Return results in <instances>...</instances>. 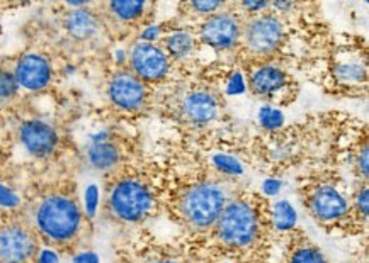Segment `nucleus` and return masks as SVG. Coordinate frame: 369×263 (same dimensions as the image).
I'll list each match as a JSON object with an SVG mask.
<instances>
[{
  "label": "nucleus",
  "mask_w": 369,
  "mask_h": 263,
  "mask_svg": "<svg viewBox=\"0 0 369 263\" xmlns=\"http://www.w3.org/2000/svg\"><path fill=\"white\" fill-rule=\"evenodd\" d=\"M83 206H85V213L89 218H94L97 214L99 209V187L89 185L85 189V195H83Z\"/></svg>",
  "instance_id": "obj_24"
},
{
  "label": "nucleus",
  "mask_w": 369,
  "mask_h": 263,
  "mask_svg": "<svg viewBox=\"0 0 369 263\" xmlns=\"http://www.w3.org/2000/svg\"><path fill=\"white\" fill-rule=\"evenodd\" d=\"M245 92V82L240 73H235L230 78L228 85H226V94L228 95H240Z\"/></svg>",
  "instance_id": "obj_27"
},
{
  "label": "nucleus",
  "mask_w": 369,
  "mask_h": 263,
  "mask_svg": "<svg viewBox=\"0 0 369 263\" xmlns=\"http://www.w3.org/2000/svg\"><path fill=\"white\" fill-rule=\"evenodd\" d=\"M36 226L48 240L67 243L81 231L82 213L70 197L50 195L36 209Z\"/></svg>",
  "instance_id": "obj_1"
},
{
  "label": "nucleus",
  "mask_w": 369,
  "mask_h": 263,
  "mask_svg": "<svg viewBox=\"0 0 369 263\" xmlns=\"http://www.w3.org/2000/svg\"><path fill=\"white\" fill-rule=\"evenodd\" d=\"M19 206V195L11 190L9 187H6L4 183H0V207L6 209H14Z\"/></svg>",
  "instance_id": "obj_26"
},
{
  "label": "nucleus",
  "mask_w": 369,
  "mask_h": 263,
  "mask_svg": "<svg viewBox=\"0 0 369 263\" xmlns=\"http://www.w3.org/2000/svg\"><path fill=\"white\" fill-rule=\"evenodd\" d=\"M312 209L316 218L332 221L347 213V202L342 194L333 187H320L312 199Z\"/></svg>",
  "instance_id": "obj_12"
},
{
  "label": "nucleus",
  "mask_w": 369,
  "mask_h": 263,
  "mask_svg": "<svg viewBox=\"0 0 369 263\" xmlns=\"http://www.w3.org/2000/svg\"><path fill=\"white\" fill-rule=\"evenodd\" d=\"M359 169L364 177H368V150H363V155L359 157Z\"/></svg>",
  "instance_id": "obj_34"
},
{
  "label": "nucleus",
  "mask_w": 369,
  "mask_h": 263,
  "mask_svg": "<svg viewBox=\"0 0 369 263\" xmlns=\"http://www.w3.org/2000/svg\"><path fill=\"white\" fill-rule=\"evenodd\" d=\"M38 263H60V257L57 252H53L50 248L41 250L38 255Z\"/></svg>",
  "instance_id": "obj_30"
},
{
  "label": "nucleus",
  "mask_w": 369,
  "mask_h": 263,
  "mask_svg": "<svg viewBox=\"0 0 369 263\" xmlns=\"http://www.w3.org/2000/svg\"><path fill=\"white\" fill-rule=\"evenodd\" d=\"M158 263H174V262H158Z\"/></svg>",
  "instance_id": "obj_37"
},
{
  "label": "nucleus",
  "mask_w": 369,
  "mask_h": 263,
  "mask_svg": "<svg viewBox=\"0 0 369 263\" xmlns=\"http://www.w3.org/2000/svg\"><path fill=\"white\" fill-rule=\"evenodd\" d=\"M244 6L247 7L249 10H259V9H264V7H267V2H245Z\"/></svg>",
  "instance_id": "obj_35"
},
{
  "label": "nucleus",
  "mask_w": 369,
  "mask_h": 263,
  "mask_svg": "<svg viewBox=\"0 0 369 263\" xmlns=\"http://www.w3.org/2000/svg\"><path fill=\"white\" fill-rule=\"evenodd\" d=\"M283 39V24L274 17H259L249 24L245 41L250 51L257 55L271 53Z\"/></svg>",
  "instance_id": "obj_6"
},
{
  "label": "nucleus",
  "mask_w": 369,
  "mask_h": 263,
  "mask_svg": "<svg viewBox=\"0 0 369 263\" xmlns=\"http://www.w3.org/2000/svg\"><path fill=\"white\" fill-rule=\"evenodd\" d=\"M337 75L344 82H361L364 80V69L356 63H345L337 69Z\"/></svg>",
  "instance_id": "obj_23"
},
{
  "label": "nucleus",
  "mask_w": 369,
  "mask_h": 263,
  "mask_svg": "<svg viewBox=\"0 0 369 263\" xmlns=\"http://www.w3.org/2000/svg\"><path fill=\"white\" fill-rule=\"evenodd\" d=\"M67 31L74 36L75 39H89L97 33V21L89 10L77 9L70 12L67 17Z\"/></svg>",
  "instance_id": "obj_15"
},
{
  "label": "nucleus",
  "mask_w": 369,
  "mask_h": 263,
  "mask_svg": "<svg viewBox=\"0 0 369 263\" xmlns=\"http://www.w3.org/2000/svg\"><path fill=\"white\" fill-rule=\"evenodd\" d=\"M182 111H184L186 118L190 122L206 125V122H211L216 118L218 104L216 99L208 92H194V94H189L184 99Z\"/></svg>",
  "instance_id": "obj_13"
},
{
  "label": "nucleus",
  "mask_w": 369,
  "mask_h": 263,
  "mask_svg": "<svg viewBox=\"0 0 369 263\" xmlns=\"http://www.w3.org/2000/svg\"><path fill=\"white\" fill-rule=\"evenodd\" d=\"M257 118H259L260 125L264 127H267V129H276V127L283 126V122H284L283 113L277 109H272V107H269V106L260 107L259 115H257Z\"/></svg>",
  "instance_id": "obj_20"
},
{
  "label": "nucleus",
  "mask_w": 369,
  "mask_h": 263,
  "mask_svg": "<svg viewBox=\"0 0 369 263\" xmlns=\"http://www.w3.org/2000/svg\"><path fill=\"white\" fill-rule=\"evenodd\" d=\"M114 216L123 221H138L148 214L152 207V195L148 189L137 180H123L113 189L109 197Z\"/></svg>",
  "instance_id": "obj_4"
},
{
  "label": "nucleus",
  "mask_w": 369,
  "mask_h": 263,
  "mask_svg": "<svg viewBox=\"0 0 369 263\" xmlns=\"http://www.w3.org/2000/svg\"><path fill=\"white\" fill-rule=\"evenodd\" d=\"M109 97L121 109L134 111L145 101V89L133 75L119 73L109 83Z\"/></svg>",
  "instance_id": "obj_11"
},
{
  "label": "nucleus",
  "mask_w": 369,
  "mask_h": 263,
  "mask_svg": "<svg viewBox=\"0 0 369 263\" xmlns=\"http://www.w3.org/2000/svg\"><path fill=\"white\" fill-rule=\"evenodd\" d=\"M36 240L21 225L0 228V263H26L34 257Z\"/></svg>",
  "instance_id": "obj_5"
},
{
  "label": "nucleus",
  "mask_w": 369,
  "mask_h": 263,
  "mask_svg": "<svg viewBox=\"0 0 369 263\" xmlns=\"http://www.w3.org/2000/svg\"><path fill=\"white\" fill-rule=\"evenodd\" d=\"M274 225L279 231H288L296 225V211L288 201H279L272 209Z\"/></svg>",
  "instance_id": "obj_17"
},
{
  "label": "nucleus",
  "mask_w": 369,
  "mask_h": 263,
  "mask_svg": "<svg viewBox=\"0 0 369 263\" xmlns=\"http://www.w3.org/2000/svg\"><path fill=\"white\" fill-rule=\"evenodd\" d=\"M289 6H291V3H286V2H276V7H277V9H288Z\"/></svg>",
  "instance_id": "obj_36"
},
{
  "label": "nucleus",
  "mask_w": 369,
  "mask_h": 263,
  "mask_svg": "<svg viewBox=\"0 0 369 263\" xmlns=\"http://www.w3.org/2000/svg\"><path fill=\"white\" fill-rule=\"evenodd\" d=\"M218 233L232 246H247L257 234V218L245 202H232L218 218Z\"/></svg>",
  "instance_id": "obj_3"
},
{
  "label": "nucleus",
  "mask_w": 369,
  "mask_h": 263,
  "mask_svg": "<svg viewBox=\"0 0 369 263\" xmlns=\"http://www.w3.org/2000/svg\"><path fill=\"white\" fill-rule=\"evenodd\" d=\"M19 139L24 148L34 157H48L53 153L58 143L57 131L48 122L38 121V119L22 122V126L19 127Z\"/></svg>",
  "instance_id": "obj_7"
},
{
  "label": "nucleus",
  "mask_w": 369,
  "mask_h": 263,
  "mask_svg": "<svg viewBox=\"0 0 369 263\" xmlns=\"http://www.w3.org/2000/svg\"><path fill=\"white\" fill-rule=\"evenodd\" d=\"M368 197H369L368 189H364L363 192L357 195V207H359V211L363 213V216H368Z\"/></svg>",
  "instance_id": "obj_32"
},
{
  "label": "nucleus",
  "mask_w": 369,
  "mask_h": 263,
  "mask_svg": "<svg viewBox=\"0 0 369 263\" xmlns=\"http://www.w3.org/2000/svg\"><path fill=\"white\" fill-rule=\"evenodd\" d=\"M143 9H145V2H140V0H114L111 2V10L123 21L137 19Z\"/></svg>",
  "instance_id": "obj_18"
},
{
  "label": "nucleus",
  "mask_w": 369,
  "mask_h": 263,
  "mask_svg": "<svg viewBox=\"0 0 369 263\" xmlns=\"http://www.w3.org/2000/svg\"><path fill=\"white\" fill-rule=\"evenodd\" d=\"M225 209V194L220 187L202 183L194 187L182 199V214L189 225L197 229H206L214 225Z\"/></svg>",
  "instance_id": "obj_2"
},
{
  "label": "nucleus",
  "mask_w": 369,
  "mask_h": 263,
  "mask_svg": "<svg viewBox=\"0 0 369 263\" xmlns=\"http://www.w3.org/2000/svg\"><path fill=\"white\" fill-rule=\"evenodd\" d=\"M87 158H89V163L95 170H109L118 163L119 153L116 146L106 141L90 145L89 151H87Z\"/></svg>",
  "instance_id": "obj_16"
},
{
  "label": "nucleus",
  "mask_w": 369,
  "mask_h": 263,
  "mask_svg": "<svg viewBox=\"0 0 369 263\" xmlns=\"http://www.w3.org/2000/svg\"><path fill=\"white\" fill-rule=\"evenodd\" d=\"M281 180H277V178H267L264 183H262V189H264V192L267 195H276L277 192L281 190Z\"/></svg>",
  "instance_id": "obj_29"
},
{
  "label": "nucleus",
  "mask_w": 369,
  "mask_h": 263,
  "mask_svg": "<svg viewBox=\"0 0 369 263\" xmlns=\"http://www.w3.org/2000/svg\"><path fill=\"white\" fill-rule=\"evenodd\" d=\"M165 45L172 57L184 58L193 51V38L188 33H176L167 38Z\"/></svg>",
  "instance_id": "obj_19"
},
{
  "label": "nucleus",
  "mask_w": 369,
  "mask_h": 263,
  "mask_svg": "<svg viewBox=\"0 0 369 263\" xmlns=\"http://www.w3.org/2000/svg\"><path fill=\"white\" fill-rule=\"evenodd\" d=\"M19 83L14 73L7 70H0V99H11L18 94Z\"/></svg>",
  "instance_id": "obj_22"
},
{
  "label": "nucleus",
  "mask_w": 369,
  "mask_h": 263,
  "mask_svg": "<svg viewBox=\"0 0 369 263\" xmlns=\"http://www.w3.org/2000/svg\"><path fill=\"white\" fill-rule=\"evenodd\" d=\"M71 263H101V262H99L97 253H94V252H82V253L75 255L74 260H71Z\"/></svg>",
  "instance_id": "obj_31"
},
{
  "label": "nucleus",
  "mask_w": 369,
  "mask_h": 263,
  "mask_svg": "<svg viewBox=\"0 0 369 263\" xmlns=\"http://www.w3.org/2000/svg\"><path fill=\"white\" fill-rule=\"evenodd\" d=\"M240 27L237 19L230 14H216L204 22L201 29V38L206 45L213 48H230L237 43Z\"/></svg>",
  "instance_id": "obj_10"
},
{
  "label": "nucleus",
  "mask_w": 369,
  "mask_h": 263,
  "mask_svg": "<svg viewBox=\"0 0 369 263\" xmlns=\"http://www.w3.org/2000/svg\"><path fill=\"white\" fill-rule=\"evenodd\" d=\"M193 7L197 12H204V14H208V12L220 9L221 3L220 2H202V0H197V2H193Z\"/></svg>",
  "instance_id": "obj_28"
},
{
  "label": "nucleus",
  "mask_w": 369,
  "mask_h": 263,
  "mask_svg": "<svg viewBox=\"0 0 369 263\" xmlns=\"http://www.w3.org/2000/svg\"><path fill=\"white\" fill-rule=\"evenodd\" d=\"M213 163L220 172H223L226 175H240L244 172L242 163L238 162L237 158L230 157V155H216V157L213 158Z\"/></svg>",
  "instance_id": "obj_21"
},
{
  "label": "nucleus",
  "mask_w": 369,
  "mask_h": 263,
  "mask_svg": "<svg viewBox=\"0 0 369 263\" xmlns=\"http://www.w3.org/2000/svg\"><path fill=\"white\" fill-rule=\"evenodd\" d=\"M291 263H325L323 255L315 248H301L293 255Z\"/></svg>",
  "instance_id": "obj_25"
},
{
  "label": "nucleus",
  "mask_w": 369,
  "mask_h": 263,
  "mask_svg": "<svg viewBox=\"0 0 369 263\" xmlns=\"http://www.w3.org/2000/svg\"><path fill=\"white\" fill-rule=\"evenodd\" d=\"M15 80L27 90H41L51 80L50 63L41 55H24L15 65Z\"/></svg>",
  "instance_id": "obj_9"
},
{
  "label": "nucleus",
  "mask_w": 369,
  "mask_h": 263,
  "mask_svg": "<svg viewBox=\"0 0 369 263\" xmlns=\"http://www.w3.org/2000/svg\"><path fill=\"white\" fill-rule=\"evenodd\" d=\"M131 65L146 80H158L169 70V59L152 43H140L131 51Z\"/></svg>",
  "instance_id": "obj_8"
},
{
  "label": "nucleus",
  "mask_w": 369,
  "mask_h": 263,
  "mask_svg": "<svg viewBox=\"0 0 369 263\" xmlns=\"http://www.w3.org/2000/svg\"><path fill=\"white\" fill-rule=\"evenodd\" d=\"M284 83V73L279 69H276V66H262L250 78L252 90L257 95H262V97H271L276 92L283 89Z\"/></svg>",
  "instance_id": "obj_14"
},
{
  "label": "nucleus",
  "mask_w": 369,
  "mask_h": 263,
  "mask_svg": "<svg viewBox=\"0 0 369 263\" xmlns=\"http://www.w3.org/2000/svg\"><path fill=\"white\" fill-rule=\"evenodd\" d=\"M158 33H160L158 26H150V27H146V29L141 33V39H145V41H155V39H157Z\"/></svg>",
  "instance_id": "obj_33"
}]
</instances>
